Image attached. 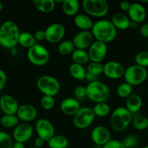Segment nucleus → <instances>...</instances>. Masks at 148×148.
<instances>
[{
    "instance_id": "6",
    "label": "nucleus",
    "mask_w": 148,
    "mask_h": 148,
    "mask_svg": "<svg viewBox=\"0 0 148 148\" xmlns=\"http://www.w3.org/2000/svg\"><path fill=\"white\" fill-rule=\"evenodd\" d=\"M147 76L148 72L146 68L142 67L136 64H133L125 69L123 77L126 83L133 87L143 83L147 79Z\"/></svg>"
},
{
    "instance_id": "15",
    "label": "nucleus",
    "mask_w": 148,
    "mask_h": 148,
    "mask_svg": "<svg viewBox=\"0 0 148 148\" xmlns=\"http://www.w3.org/2000/svg\"><path fill=\"white\" fill-rule=\"evenodd\" d=\"M125 68L118 62L110 61L104 64L103 73L109 79H118L124 76Z\"/></svg>"
},
{
    "instance_id": "21",
    "label": "nucleus",
    "mask_w": 148,
    "mask_h": 148,
    "mask_svg": "<svg viewBox=\"0 0 148 148\" xmlns=\"http://www.w3.org/2000/svg\"><path fill=\"white\" fill-rule=\"evenodd\" d=\"M142 98L137 94L132 93L126 100V108L131 114H136L142 108Z\"/></svg>"
},
{
    "instance_id": "16",
    "label": "nucleus",
    "mask_w": 148,
    "mask_h": 148,
    "mask_svg": "<svg viewBox=\"0 0 148 148\" xmlns=\"http://www.w3.org/2000/svg\"><path fill=\"white\" fill-rule=\"evenodd\" d=\"M72 41L75 49L85 50L92 44L94 37L89 30H81L74 36Z\"/></svg>"
},
{
    "instance_id": "5",
    "label": "nucleus",
    "mask_w": 148,
    "mask_h": 148,
    "mask_svg": "<svg viewBox=\"0 0 148 148\" xmlns=\"http://www.w3.org/2000/svg\"><path fill=\"white\" fill-rule=\"evenodd\" d=\"M36 87L44 95L55 97L60 90V84L57 79L50 75H42L36 81Z\"/></svg>"
},
{
    "instance_id": "2",
    "label": "nucleus",
    "mask_w": 148,
    "mask_h": 148,
    "mask_svg": "<svg viewBox=\"0 0 148 148\" xmlns=\"http://www.w3.org/2000/svg\"><path fill=\"white\" fill-rule=\"evenodd\" d=\"M91 34L97 40L107 44L115 38L117 29L115 27L110 20H99L93 24Z\"/></svg>"
},
{
    "instance_id": "18",
    "label": "nucleus",
    "mask_w": 148,
    "mask_h": 148,
    "mask_svg": "<svg viewBox=\"0 0 148 148\" xmlns=\"http://www.w3.org/2000/svg\"><path fill=\"white\" fill-rule=\"evenodd\" d=\"M127 12L129 20L136 23L143 22L147 16V12L145 7L142 4L138 2H133L131 4Z\"/></svg>"
},
{
    "instance_id": "42",
    "label": "nucleus",
    "mask_w": 148,
    "mask_h": 148,
    "mask_svg": "<svg viewBox=\"0 0 148 148\" xmlns=\"http://www.w3.org/2000/svg\"><path fill=\"white\" fill-rule=\"evenodd\" d=\"M7 82V77L5 72L0 69V91L2 90L6 86Z\"/></svg>"
},
{
    "instance_id": "13",
    "label": "nucleus",
    "mask_w": 148,
    "mask_h": 148,
    "mask_svg": "<svg viewBox=\"0 0 148 148\" xmlns=\"http://www.w3.org/2000/svg\"><path fill=\"white\" fill-rule=\"evenodd\" d=\"M33 133V129L29 123L22 122L16 126L13 130L12 138L15 140V142L24 144L30 140Z\"/></svg>"
},
{
    "instance_id": "50",
    "label": "nucleus",
    "mask_w": 148,
    "mask_h": 148,
    "mask_svg": "<svg viewBox=\"0 0 148 148\" xmlns=\"http://www.w3.org/2000/svg\"><path fill=\"white\" fill-rule=\"evenodd\" d=\"M142 148H148V145H145V146H144V147H142Z\"/></svg>"
},
{
    "instance_id": "36",
    "label": "nucleus",
    "mask_w": 148,
    "mask_h": 148,
    "mask_svg": "<svg viewBox=\"0 0 148 148\" xmlns=\"http://www.w3.org/2000/svg\"><path fill=\"white\" fill-rule=\"evenodd\" d=\"M13 138L5 132L0 131V148H12Z\"/></svg>"
},
{
    "instance_id": "10",
    "label": "nucleus",
    "mask_w": 148,
    "mask_h": 148,
    "mask_svg": "<svg viewBox=\"0 0 148 148\" xmlns=\"http://www.w3.org/2000/svg\"><path fill=\"white\" fill-rule=\"evenodd\" d=\"M35 130L38 137L42 139L47 143L55 133L53 124L46 119H39L35 124Z\"/></svg>"
},
{
    "instance_id": "32",
    "label": "nucleus",
    "mask_w": 148,
    "mask_h": 148,
    "mask_svg": "<svg viewBox=\"0 0 148 148\" xmlns=\"http://www.w3.org/2000/svg\"><path fill=\"white\" fill-rule=\"evenodd\" d=\"M92 109L95 116L105 117L110 113V107L107 103H99L94 105Z\"/></svg>"
},
{
    "instance_id": "8",
    "label": "nucleus",
    "mask_w": 148,
    "mask_h": 148,
    "mask_svg": "<svg viewBox=\"0 0 148 148\" xmlns=\"http://www.w3.org/2000/svg\"><path fill=\"white\" fill-rule=\"evenodd\" d=\"M82 7L86 14L96 17H104L109 10L108 3L105 0H84Z\"/></svg>"
},
{
    "instance_id": "1",
    "label": "nucleus",
    "mask_w": 148,
    "mask_h": 148,
    "mask_svg": "<svg viewBox=\"0 0 148 148\" xmlns=\"http://www.w3.org/2000/svg\"><path fill=\"white\" fill-rule=\"evenodd\" d=\"M20 30L15 22L7 20L0 25V45L3 48L12 49L18 44Z\"/></svg>"
},
{
    "instance_id": "19",
    "label": "nucleus",
    "mask_w": 148,
    "mask_h": 148,
    "mask_svg": "<svg viewBox=\"0 0 148 148\" xmlns=\"http://www.w3.org/2000/svg\"><path fill=\"white\" fill-rule=\"evenodd\" d=\"M17 116L23 122L28 123L33 121L37 116V110L31 104H23L20 106L16 114Z\"/></svg>"
},
{
    "instance_id": "47",
    "label": "nucleus",
    "mask_w": 148,
    "mask_h": 148,
    "mask_svg": "<svg viewBox=\"0 0 148 148\" xmlns=\"http://www.w3.org/2000/svg\"><path fill=\"white\" fill-rule=\"evenodd\" d=\"M12 148H26V147H25V145L23 143L15 142V143H13Z\"/></svg>"
},
{
    "instance_id": "4",
    "label": "nucleus",
    "mask_w": 148,
    "mask_h": 148,
    "mask_svg": "<svg viewBox=\"0 0 148 148\" xmlns=\"http://www.w3.org/2000/svg\"><path fill=\"white\" fill-rule=\"evenodd\" d=\"M132 115L126 107L120 106L113 111L110 116V125L115 132H123L128 128L132 121Z\"/></svg>"
},
{
    "instance_id": "41",
    "label": "nucleus",
    "mask_w": 148,
    "mask_h": 148,
    "mask_svg": "<svg viewBox=\"0 0 148 148\" xmlns=\"http://www.w3.org/2000/svg\"><path fill=\"white\" fill-rule=\"evenodd\" d=\"M102 148H125L121 141L117 140H110Z\"/></svg>"
},
{
    "instance_id": "26",
    "label": "nucleus",
    "mask_w": 148,
    "mask_h": 148,
    "mask_svg": "<svg viewBox=\"0 0 148 148\" xmlns=\"http://www.w3.org/2000/svg\"><path fill=\"white\" fill-rule=\"evenodd\" d=\"M69 71L71 76H72L74 79L79 81L86 79V76L87 72L86 69L84 68V66H83V65L73 63L70 66Z\"/></svg>"
},
{
    "instance_id": "29",
    "label": "nucleus",
    "mask_w": 148,
    "mask_h": 148,
    "mask_svg": "<svg viewBox=\"0 0 148 148\" xmlns=\"http://www.w3.org/2000/svg\"><path fill=\"white\" fill-rule=\"evenodd\" d=\"M18 44L25 49H29L35 44L34 36L28 32H22L19 36Z\"/></svg>"
},
{
    "instance_id": "46",
    "label": "nucleus",
    "mask_w": 148,
    "mask_h": 148,
    "mask_svg": "<svg viewBox=\"0 0 148 148\" xmlns=\"http://www.w3.org/2000/svg\"><path fill=\"white\" fill-rule=\"evenodd\" d=\"M130 5L131 4L129 2H128V1H122L119 4V7H120V10H123V11L128 12L129 7H130Z\"/></svg>"
},
{
    "instance_id": "48",
    "label": "nucleus",
    "mask_w": 148,
    "mask_h": 148,
    "mask_svg": "<svg viewBox=\"0 0 148 148\" xmlns=\"http://www.w3.org/2000/svg\"><path fill=\"white\" fill-rule=\"evenodd\" d=\"M130 27H131L132 29H136V28H137V27H138V23H134V22L131 21Z\"/></svg>"
},
{
    "instance_id": "38",
    "label": "nucleus",
    "mask_w": 148,
    "mask_h": 148,
    "mask_svg": "<svg viewBox=\"0 0 148 148\" xmlns=\"http://www.w3.org/2000/svg\"><path fill=\"white\" fill-rule=\"evenodd\" d=\"M40 104L43 109L46 110V111H49L55 106V98L54 97L49 96V95H43L40 101Z\"/></svg>"
},
{
    "instance_id": "12",
    "label": "nucleus",
    "mask_w": 148,
    "mask_h": 148,
    "mask_svg": "<svg viewBox=\"0 0 148 148\" xmlns=\"http://www.w3.org/2000/svg\"><path fill=\"white\" fill-rule=\"evenodd\" d=\"M46 40L50 43H58L62 40L65 35V29L59 23L51 24L45 29Z\"/></svg>"
},
{
    "instance_id": "11",
    "label": "nucleus",
    "mask_w": 148,
    "mask_h": 148,
    "mask_svg": "<svg viewBox=\"0 0 148 148\" xmlns=\"http://www.w3.org/2000/svg\"><path fill=\"white\" fill-rule=\"evenodd\" d=\"M107 44L102 42L95 40L90 46L88 50V55L91 62L101 63L107 53Z\"/></svg>"
},
{
    "instance_id": "39",
    "label": "nucleus",
    "mask_w": 148,
    "mask_h": 148,
    "mask_svg": "<svg viewBox=\"0 0 148 148\" xmlns=\"http://www.w3.org/2000/svg\"><path fill=\"white\" fill-rule=\"evenodd\" d=\"M121 142L125 148H133L138 144L139 139L135 135H129L125 137Z\"/></svg>"
},
{
    "instance_id": "35",
    "label": "nucleus",
    "mask_w": 148,
    "mask_h": 148,
    "mask_svg": "<svg viewBox=\"0 0 148 148\" xmlns=\"http://www.w3.org/2000/svg\"><path fill=\"white\" fill-rule=\"evenodd\" d=\"M135 64L142 67H148V51L139 52L134 58Z\"/></svg>"
},
{
    "instance_id": "52",
    "label": "nucleus",
    "mask_w": 148,
    "mask_h": 148,
    "mask_svg": "<svg viewBox=\"0 0 148 148\" xmlns=\"http://www.w3.org/2000/svg\"><path fill=\"white\" fill-rule=\"evenodd\" d=\"M30 148H38V147H30Z\"/></svg>"
},
{
    "instance_id": "20",
    "label": "nucleus",
    "mask_w": 148,
    "mask_h": 148,
    "mask_svg": "<svg viewBox=\"0 0 148 148\" xmlns=\"http://www.w3.org/2000/svg\"><path fill=\"white\" fill-rule=\"evenodd\" d=\"M59 108L65 115L74 116L81 107L78 100L73 98H68L61 101Z\"/></svg>"
},
{
    "instance_id": "3",
    "label": "nucleus",
    "mask_w": 148,
    "mask_h": 148,
    "mask_svg": "<svg viewBox=\"0 0 148 148\" xmlns=\"http://www.w3.org/2000/svg\"><path fill=\"white\" fill-rule=\"evenodd\" d=\"M86 97L96 103H106L110 96L108 86L102 82L96 80L89 82L86 87Z\"/></svg>"
},
{
    "instance_id": "37",
    "label": "nucleus",
    "mask_w": 148,
    "mask_h": 148,
    "mask_svg": "<svg viewBox=\"0 0 148 148\" xmlns=\"http://www.w3.org/2000/svg\"><path fill=\"white\" fill-rule=\"evenodd\" d=\"M103 69H104V65L102 64L101 63L91 62L87 66L86 72L94 76H98L103 73Z\"/></svg>"
},
{
    "instance_id": "9",
    "label": "nucleus",
    "mask_w": 148,
    "mask_h": 148,
    "mask_svg": "<svg viewBox=\"0 0 148 148\" xmlns=\"http://www.w3.org/2000/svg\"><path fill=\"white\" fill-rule=\"evenodd\" d=\"M95 115L92 108L89 107H81L73 116V122L76 128L85 130L92 124Z\"/></svg>"
},
{
    "instance_id": "31",
    "label": "nucleus",
    "mask_w": 148,
    "mask_h": 148,
    "mask_svg": "<svg viewBox=\"0 0 148 148\" xmlns=\"http://www.w3.org/2000/svg\"><path fill=\"white\" fill-rule=\"evenodd\" d=\"M57 50L61 55L66 56L72 54L73 51L75 50V46L72 40H62L58 45Z\"/></svg>"
},
{
    "instance_id": "43",
    "label": "nucleus",
    "mask_w": 148,
    "mask_h": 148,
    "mask_svg": "<svg viewBox=\"0 0 148 148\" xmlns=\"http://www.w3.org/2000/svg\"><path fill=\"white\" fill-rule=\"evenodd\" d=\"M34 36L35 40H39V41H42L44 40H46V36H45V32L44 30H39L36 31V33L33 35Z\"/></svg>"
},
{
    "instance_id": "14",
    "label": "nucleus",
    "mask_w": 148,
    "mask_h": 148,
    "mask_svg": "<svg viewBox=\"0 0 148 148\" xmlns=\"http://www.w3.org/2000/svg\"><path fill=\"white\" fill-rule=\"evenodd\" d=\"M91 140L99 147H102L107 144L111 139L110 132L107 127L104 126H97L92 130L91 134Z\"/></svg>"
},
{
    "instance_id": "7",
    "label": "nucleus",
    "mask_w": 148,
    "mask_h": 148,
    "mask_svg": "<svg viewBox=\"0 0 148 148\" xmlns=\"http://www.w3.org/2000/svg\"><path fill=\"white\" fill-rule=\"evenodd\" d=\"M27 56L29 62L32 64L37 66L46 65L50 58V55L47 49L42 45L36 43L28 49Z\"/></svg>"
},
{
    "instance_id": "51",
    "label": "nucleus",
    "mask_w": 148,
    "mask_h": 148,
    "mask_svg": "<svg viewBox=\"0 0 148 148\" xmlns=\"http://www.w3.org/2000/svg\"><path fill=\"white\" fill-rule=\"evenodd\" d=\"M147 49H148V39H147Z\"/></svg>"
},
{
    "instance_id": "30",
    "label": "nucleus",
    "mask_w": 148,
    "mask_h": 148,
    "mask_svg": "<svg viewBox=\"0 0 148 148\" xmlns=\"http://www.w3.org/2000/svg\"><path fill=\"white\" fill-rule=\"evenodd\" d=\"M0 124L5 128H15L20 124V119L17 115H8L4 114L0 119Z\"/></svg>"
},
{
    "instance_id": "24",
    "label": "nucleus",
    "mask_w": 148,
    "mask_h": 148,
    "mask_svg": "<svg viewBox=\"0 0 148 148\" xmlns=\"http://www.w3.org/2000/svg\"><path fill=\"white\" fill-rule=\"evenodd\" d=\"M62 9L66 15L75 16L80 9V3L78 0H64L62 3Z\"/></svg>"
},
{
    "instance_id": "34",
    "label": "nucleus",
    "mask_w": 148,
    "mask_h": 148,
    "mask_svg": "<svg viewBox=\"0 0 148 148\" xmlns=\"http://www.w3.org/2000/svg\"><path fill=\"white\" fill-rule=\"evenodd\" d=\"M132 124L135 130L138 131H142L148 128V118L145 116H137L133 120Z\"/></svg>"
},
{
    "instance_id": "17",
    "label": "nucleus",
    "mask_w": 148,
    "mask_h": 148,
    "mask_svg": "<svg viewBox=\"0 0 148 148\" xmlns=\"http://www.w3.org/2000/svg\"><path fill=\"white\" fill-rule=\"evenodd\" d=\"M17 100L10 95H4L1 97L0 109L4 114L16 115L19 108Z\"/></svg>"
},
{
    "instance_id": "25",
    "label": "nucleus",
    "mask_w": 148,
    "mask_h": 148,
    "mask_svg": "<svg viewBox=\"0 0 148 148\" xmlns=\"http://www.w3.org/2000/svg\"><path fill=\"white\" fill-rule=\"evenodd\" d=\"M56 1L54 0H34L33 4L39 11L43 13L52 12L55 7Z\"/></svg>"
},
{
    "instance_id": "27",
    "label": "nucleus",
    "mask_w": 148,
    "mask_h": 148,
    "mask_svg": "<svg viewBox=\"0 0 148 148\" xmlns=\"http://www.w3.org/2000/svg\"><path fill=\"white\" fill-rule=\"evenodd\" d=\"M49 148H66L69 145V141L62 135H54L47 142Z\"/></svg>"
},
{
    "instance_id": "33",
    "label": "nucleus",
    "mask_w": 148,
    "mask_h": 148,
    "mask_svg": "<svg viewBox=\"0 0 148 148\" xmlns=\"http://www.w3.org/2000/svg\"><path fill=\"white\" fill-rule=\"evenodd\" d=\"M132 92H133V87L129 84L126 83V82L119 85L116 90L117 95L120 98H126V99L131 95Z\"/></svg>"
},
{
    "instance_id": "28",
    "label": "nucleus",
    "mask_w": 148,
    "mask_h": 148,
    "mask_svg": "<svg viewBox=\"0 0 148 148\" xmlns=\"http://www.w3.org/2000/svg\"><path fill=\"white\" fill-rule=\"evenodd\" d=\"M71 57L72 60L73 61V63L81 65L85 64L89 61L88 52L81 49H75L71 54Z\"/></svg>"
},
{
    "instance_id": "54",
    "label": "nucleus",
    "mask_w": 148,
    "mask_h": 148,
    "mask_svg": "<svg viewBox=\"0 0 148 148\" xmlns=\"http://www.w3.org/2000/svg\"><path fill=\"white\" fill-rule=\"evenodd\" d=\"M0 101H1V96H0Z\"/></svg>"
},
{
    "instance_id": "23",
    "label": "nucleus",
    "mask_w": 148,
    "mask_h": 148,
    "mask_svg": "<svg viewBox=\"0 0 148 148\" xmlns=\"http://www.w3.org/2000/svg\"><path fill=\"white\" fill-rule=\"evenodd\" d=\"M74 23L81 30H90L94 24L91 17L85 14H76L74 17Z\"/></svg>"
},
{
    "instance_id": "44",
    "label": "nucleus",
    "mask_w": 148,
    "mask_h": 148,
    "mask_svg": "<svg viewBox=\"0 0 148 148\" xmlns=\"http://www.w3.org/2000/svg\"><path fill=\"white\" fill-rule=\"evenodd\" d=\"M139 34L144 38L148 39V23L143 24L139 30Z\"/></svg>"
},
{
    "instance_id": "53",
    "label": "nucleus",
    "mask_w": 148,
    "mask_h": 148,
    "mask_svg": "<svg viewBox=\"0 0 148 148\" xmlns=\"http://www.w3.org/2000/svg\"><path fill=\"white\" fill-rule=\"evenodd\" d=\"M147 97H148V88H147Z\"/></svg>"
},
{
    "instance_id": "49",
    "label": "nucleus",
    "mask_w": 148,
    "mask_h": 148,
    "mask_svg": "<svg viewBox=\"0 0 148 148\" xmlns=\"http://www.w3.org/2000/svg\"><path fill=\"white\" fill-rule=\"evenodd\" d=\"M3 10V5H2V3L0 1V12H1V11H2Z\"/></svg>"
},
{
    "instance_id": "45",
    "label": "nucleus",
    "mask_w": 148,
    "mask_h": 148,
    "mask_svg": "<svg viewBox=\"0 0 148 148\" xmlns=\"http://www.w3.org/2000/svg\"><path fill=\"white\" fill-rule=\"evenodd\" d=\"M44 143H45L44 140L39 138V137H37V138L34 140V147H38V148H41L44 146Z\"/></svg>"
},
{
    "instance_id": "40",
    "label": "nucleus",
    "mask_w": 148,
    "mask_h": 148,
    "mask_svg": "<svg viewBox=\"0 0 148 148\" xmlns=\"http://www.w3.org/2000/svg\"><path fill=\"white\" fill-rule=\"evenodd\" d=\"M74 94L75 96L78 99H83L85 97H86V87L82 86V85H79L77 86L74 90Z\"/></svg>"
},
{
    "instance_id": "22",
    "label": "nucleus",
    "mask_w": 148,
    "mask_h": 148,
    "mask_svg": "<svg viewBox=\"0 0 148 148\" xmlns=\"http://www.w3.org/2000/svg\"><path fill=\"white\" fill-rule=\"evenodd\" d=\"M110 21L117 30H124L130 27L131 20L128 16L123 13L118 12L114 14Z\"/></svg>"
}]
</instances>
